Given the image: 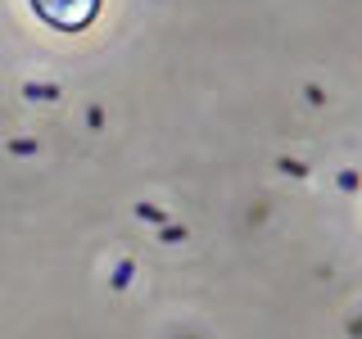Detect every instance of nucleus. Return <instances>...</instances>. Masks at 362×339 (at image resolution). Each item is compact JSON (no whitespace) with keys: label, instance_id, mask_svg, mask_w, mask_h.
Returning <instances> with one entry per match:
<instances>
[{"label":"nucleus","instance_id":"1","mask_svg":"<svg viewBox=\"0 0 362 339\" xmlns=\"http://www.w3.org/2000/svg\"><path fill=\"white\" fill-rule=\"evenodd\" d=\"M32 9H37L50 28L77 32V28H86V23L100 14V0H32Z\"/></svg>","mask_w":362,"mask_h":339}]
</instances>
